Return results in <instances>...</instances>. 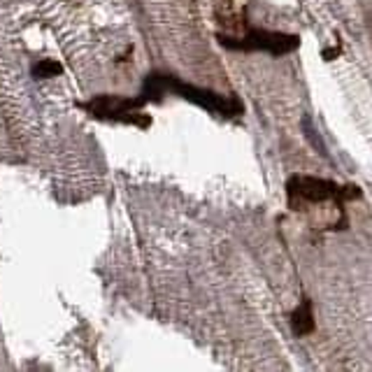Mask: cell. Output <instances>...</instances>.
Returning <instances> with one entry per match:
<instances>
[{"label": "cell", "instance_id": "6da1fadb", "mask_svg": "<svg viewBox=\"0 0 372 372\" xmlns=\"http://www.w3.org/2000/svg\"><path fill=\"white\" fill-rule=\"evenodd\" d=\"M165 93H172L177 98H184L198 108L207 110L210 114H217V117L224 119H235L244 114V105L235 95H221L212 88H202L196 84H186L180 77H175L170 73H161V70H154L145 77L143 84V98L147 103H161Z\"/></svg>", "mask_w": 372, "mask_h": 372}, {"label": "cell", "instance_id": "7a4b0ae2", "mask_svg": "<svg viewBox=\"0 0 372 372\" xmlns=\"http://www.w3.org/2000/svg\"><path fill=\"white\" fill-rule=\"evenodd\" d=\"M289 191V205L294 210H303L307 205H324V202H335L340 217L347 219V202L361 200V189L353 184H338L333 180H321V177L309 175H291L286 182Z\"/></svg>", "mask_w": 372, "mask_h": 372}, {"label": "cell", "instance_id": "3957f363", "mask_svg": "<svg viewBox=\"0 0 372 372\" xmlns=\"http://www.w3.org/2000/svg\"><path fill=\"white\" fill-rule=\"evenodd\" d=\"M145 105L147 100L143 95L126 98V95L103 93V95H93V98L86 103H77V108L100 121H119V123H128V126L149 128L152 126V117L143 112Z\"/></svg>", "mask_w": 372, "mask_h": 372}, {"label": "cell", "instance_id": "277c9868", "mask_svg": "<svg viewBox=\"0 0 372 372\" xmlns=\"http://www.w3.org/2000/svg\"><path fill=\"white\" fill-rule=\"evenodd\" d=\"M217 42L230 51H247V54H252V51H265V54H270L272 58L286 56L300 47L298 35L263 31V29H249L242 38H230V35L217 33Z\"/></svg>", "mask_w": 372, "mask_h": 372}, {"label": "cell", "instance_id": "5b68a950", "mask_svg": "<svg viewBox=\"0 0 372 372\" xmlns=\"http://www.w3.org/2000/svg\"><path fill=\"white\" fill-rule=\"evenodd\" d=\"M289 321H291V329L298 335V338H305V335L314 333V314H312V300L303 298L294 312L289 314Z\"/></svg>", "mask_w": 372, "mask_h": 372}, {"label": "cell", "instance_id": "8992f818", "mask_svg": "<svg viewBox=\"0 0 372 372\" xmlns=\"http://www.w3.org/2000/svg\"><path fill=\"white\" fill-rule=\"evenodd\" d=\"M63 66L58 63V61L54 58H42L40 63H35L31 68V73L35 79H49V77H58V75H63Z\"/></svg>", "mask_w": 372, "mask_h": 372}, {"label": "cell", "instance_id": "52a82bcc", "mask_svg": "<svg viewBox=\"0 0 372 372\" xmlns=\"http://www.w3.org/2000/svg\"><path fill=\"white\" fill-rule=\"evenodd\" d=\"M338 54H340V47H333V49H326V51H324V58L331 61L333 56H338Z\"/></svg>", "mask_w": 372, "mask_h": 372}]
</instances>
